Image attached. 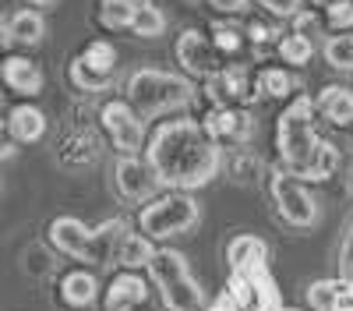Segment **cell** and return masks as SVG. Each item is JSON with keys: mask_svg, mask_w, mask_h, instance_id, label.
Instances as JSON below:
<instances>
[{"mask_svg": "<svg viewBox=\"0 0 353 311\" xmlns=\"http://www.w3.org/2000/svg\"><path fill=\"white\" fill-rule=\"evenodd\" d=\"M141 8L138 4H131V0H103L99 4V21H103V28H131V21H134V14H138Z\"/></svg>", "mask_w": 353, "mask_h": 311, "instance_id": "cell-24", "label": "cell"}, {"mask_svg": "<svg viewBox=\"0 0 353 311\" xmlns=\"http://www.w3.org/2000/svg\"><path fill=\"white\" fill-rule=\"evenodd\" d=\"M188 4H198V0H188Z\"/></svg>", "mask_w": 353, "mask_h": 311, "instance_id": "cell-43", "label": "cell"}, {"mask_svg": "<svg viewBox=\"0 0 353 311\" xmlns=\"http://www.w3.org/2000/svg\"><path fill=\"white\" fill-rule=\"evenodd\" d=\"M325 21H329V28H336V32H346V28L353 25V0H332V4L325 8Z\"/></svg>", "mask_w": 353, "mask_h": 311, "instance_id": "cell-29", "label": "cell"}, {"mask_svg": "<svg viewBox=\"0 0 353 311\" xmlns=\"http://www.w3.org/2000/svg\"><path fill=\"white\" fill-rule=\"evenodd\" d=\"M339 276H343V279H346V283H350V287H353V262H350V265H346V269H343V272H339Z\"/></svg>", "mask_w": 353, "mask_h": 311, "instance_id": "cell-39", "label": "cell"}, {"mask_svg": "<svg viewBox=\"0 0 353 311\" xmlns=\"http://www.w3.org/2000/svg\"><path fill=\"white\" fill-rule=\"evenodd\" d=\"M43 36H46V21L36 8H21V11L11 14V39L14 43L36 46V43H43Z\"/></svg>", "mask_w": 353, "mask_h": 311, "instance_id": "cell-19", "label": "cell"}, {"mask_svg": "<svg viewBox=\"0 0 353 311\" xmlns=\"http://www.w3.org/2000/svg\"><path fill=\"white\" fill-rule=\"evenodd\" d=\"M254 4H261L269 14H276V18H297L301 11H304V0H254Z\"/></svg>", "mask_w": 353, "mask_h": 311, "instance_id": "cell-30", "label": "cell"}, {"mask_svg": "<svg viewBox=\"0 0 353 311\" xmlns=\"http://www.w3.org/2000/svg\"><path fill=\"white\" fill-rule=\"evenodd\" d=\"M198 223H201V205L191 198V191H170L163 198H152L138 212V230L149 241H170V237L191 234Z\"/></svg>", "mask_w": 353, "mask_h": 311, "instance_id": "cell-5", "label": "cell"}, {"mask_svg": "<svg viewBox=\"0 0 353 311\" xmlns=\"http://www.w3.org/2000/svg\"><path fill=\"white\" fill-rule=\"evenodd\" d=\"M176 61L188 74H198V78H209L216 74V50H212V39L201 32V28H188L176 39Z\"/></svg>", "mask_w": 353, "mask_h": 311, "instance_id": "cell-11", "label": "cell"}, {"mask_svg": "<svg viewBox=\"0 0 353 311\" xmlns=\"http://www.w3.org/2000/svg\"><path fill=\"white\" fill-rule=\"evenodd\" d=\"M318 21V14H311V11H301L297 18H293V32H304L307 36V28Z\"/></svg>", "mask_w": 353, "mask_h": 311, "instance_id": "cell-36", "label": "cell"}, {"mask_svg": "<svg viewBox=\"0 0 353 311\" xmlns=\"http://www.w3.org/2000/svg\"><path fill=\"white\" fill-rule=\"evenodd\" d=\"M314 106L325 113L336 128H350L353 124V92L343 89V85H329V89H321Z\"/></svg>", "mask_w": 353, "mask_h": 311, "instance_id": "cell-17", "label": "cell"}, {"mask_svg": "<svg viewBox=\"0 0 353 311\" xmlns=\"http://www.w3.org/2000/svg\"><path fill=\"white\" fill-rule=\"evenodd\" d=\"M152 254H156V244L145 237L141 230H138V234H124L121 244H117V259H121L124 269H141V265H149Z\"/></svg>", "mask_w": 353, "mask_h": 311, "instance_id": "cell-20", "label": "cell"}, {"mask_svg": "<svg viewBox=\"0 0 353 311\" xmlns=\"http://www.w3.org/2000/svg\"><path fill=\"white\" fill-rule=\"evenodd\" d=\"M283 311H301V308H283Z\"/></svg>", "mask_w": 353, "mask_h": 311, "instance_id": "cell-42", "label": "cell"}, {"mask_svg": "<svg viewBox=\"0 0 353 311\" xmlns=\"http://www.w3.org/2000/svg\"><path fill=\"white\" fill-rule=\"evenodd\" d=\"M209 311H283L279 290L269 276V262L230 272L226 290Z\"/></svg>", "mask_w": 353, "mask_h": 311, "instance_id": "cell-6", "label": "cell"}, {"mask_svg": "<svg viewBox=\"0 0 353 311\" xmlns=\"http://www.w3.org/2000/svg\"><path fill=\"white\" fill-rule=\"evenodd\" d=\"M353 262V219L346 223V237H343V248H339V272Z\"/></svg>", "mask_w": 353, "mask_h": 311, "instance_id": "cell-34", "label": "cell"}, {"mask_svg": "<svg viewBox=\"0 0 353 311\" xmlns=\"http://www.w3.org/2000/svg\"><path fill=\"white\" fill-rule=\"evenodd\" d=\"M78 57H81V61L92 68V71H99V74H117V50H113V43H106V39L88 43L85 53H78Z\"/></svg>", "mask_w": 353, "mask_h": 311, "instance_id": "cell-26", "label": "cell"}, {"mask_svg": "<svg viewBox=\"0 0 353 311\" xmlns=\"http://www.w3.org/2000/svg\"><path fill=\"white\" fill-rule=\"evenodd\" d=\"M258 89H265L269 96H290V89H297V81H293L283 68H269V71H261Z\"/></svg>", "mask_w": 353, "mask_h": 311, "instance_id": "cell-28", "label": "cell"}, {"mask_svg": "<svg viewBox=\"0 0 353 311\" xmlns=\"http://www.w3.org/2000/svg\"><path fill=\"white\" fill-rule=\"evenodd\" d=\"M8 128H11V134H14L18 146H32V141H39V138L46 134V113H43L39 106L21 103V106H14V110L8 113Z\"/></svg>", "mask_w": 353, "mask_h": 311, "instance_id": "cell-14", "label": "cell"}, {"mask_svg": "<svg viewBox=\"0 0 353 311\" xmlns=\"http://www.w3.org/2000/svg\"><path fill=\"white\" fill-rule=\"evenodd\" d=\"M0 78H4V85L18 96H39L43 92V71L36 68V61H28V57H8V61L0 64Z\"/></svg>", "mask_w": 353, "mask_h": 311, "instance_id": "cell-12", "label": "cell"}, {"mask_svg": "<svg viewBox=\"0 0 353 311\" xmlns=\"http://www.w3.org/2000/svg\"><path fill=\"white\" fill-rule=\"evenodd\" d=\"M314 99L311 96H297L283 113H279V124H276V146L283 156L286 174H293L297 181H307L311 166L321 152V141L314 134Z\"/></svg>", "mask_w": 353, "mask_h": 311, "instance_id": "cell-2", "label": "cell"}, {"mask_svg": "<svg viewBox=\"0 0 353 311\" xmlns=\"http://www.w3.org/2000/svg\"><path fill=\"white\" fill-rule=\"evenodd\" d=\"M272 198H276V209L279 216L290 223V226H301V230H311V226L321 219V209H318V198L307 191L304 181H297L293 174H283V170H276L272 181Z\"/></svg>", "mask_w": 353, "mask_h": 311, "instance_id": "cell-7", "label": "cell"}, {"mask_svg": "<svg viewBox=\"0 0 353 311\" xmlns=\"http://www.w3.org/2000/svg\"><path fill=\"white\" fill-rule=\"evenodd\" d=\"M212 43H216L223 53H237V50H241V32L219 21V25H216V32H212Z\"/></svg>", "mask_w": 353, "mask_h": 311, "instance_id": "cell-31", "label": "cell"}, {"mask_svg": "<svg viewBox=\"0 0 353 311\" xmlns=\"http://www.w3.org/2000/svg\"><path fill=\"white\" fill-rule=\"evenodd\" d=\"M314 4H325V8H329V4H332V0H314Z\"/></svg>", "mask_w": 353, "mask_h": 311, "instance_id": "cell-41", "label": "cell"}, {"mask_svg": "<svg viewBox=\"0 0 353 311\" xmlns=\"http://www.w3.org/2000/svg\"><path fill=\"white\" fill-rule=\"evenodd\" d=\"M18 156V141L8 128V121H0V159H14Z\"/></svg>", "mask_w": 353, "mask_h": 311, "instance_id": "cell-32", "label": "cell"}, {"mask_svg": "<svg viewBox=\"0 0 353 311\" xmlns=\"http://www.w3.org/2000/svg\"><path fill=\"white\" fill-rule=\"evenodd\" d=\"M145 297H149V287H145V279L134 276V272H124L110 283L106 290V311H131L138 308Z\"/></svg>", "mask_w": 353, "mask_h": 311, "instance_id": "cell-15", "label": "cell"}, {"mask_svg": "<svg viewBox=\"0 0 353 311\" xmlns=\"http://www.w3.org/2000/svg\"><path fill=\"white\" fill-rule=\"evenodd\" d=\"M226 262H230V272L265 265L269 262V244H265L261 237H254V234H237L226 244Z\"/></svg>", "mask_w": 353, "mask_h": 311, "instance_id": "cell-13", "label": "cell"}, {"mask_svg": "<svg viewBox=\"0 0 353 311\" xmlns=\"http://www.w3.org/2000/svg\"><path fill=\"white\" fill-rule=\"evenodd\" d=\"M113 184L121 191V198L128 202H152L156 191H159V181L149 170L141 156H121L113 163Z\"/></svg>", "mask_w": 353, "mask_h": 311, "instance_id": "cell-10", "label": "cell"}, {"mask_svg": "<svg viewBox=\"0 0 353 311\" xmlns=\"http://www.w3.org/2000/svg\"><path fill=\"white\" fill-rule=\"evenodd\" d=\"M61 301L71 304V308H92L99 301V279L85 269H74L61 279Z\"/></svg>", "mask_w": 353, "mask_h": 311, "instance_id": "cell-16", "label": "cell"}, {"mask_svg": "<svg viewBox=\"0 0 353 311\" xmlns=\"http://www.w3.org/2000/svg\"><path fill=\"white\" fill-rule=\"evenodd\" d=\"M8 43H14L11 39V18L0 14V46H8Z\"/></svg>", "mask_w": 353, "mask_h": 311, "instance_id": "cell-37", "label": "cell"}, {"mask_svg": "<svg viewBox=\"0 0 353 311\" xmlns=\"http://www.w3.org/2000/svg\"><path fill=\"white\" fill-rule=\"evenodd\" d=\"M92 241H96V230H92V226H85L78 216H57L50 223V244L61 254H68V259H74V262L96 265Z\"/></svg>", "mask_w": 353, "mask_h": 311, "instance_id": "cell-9", "label": "cell"}, {"mask_svg": "<svg viewBox=\"0 0 353 311\" xmlns=\"http://www.w3.org/2000/svg\"><path fill=\"white\" fill-rule=\"evenodd\" d=\"M145 163L156 174L159 188L166 191H198L209 181H216L223 166L219 141L205 131V124L191 117L163 121L149 146H145Z\"/></svg>", "mask_w": 353, "mask_h": 311, "instance_id": "cell-1", "label": "cell"}, {"mask_svg": "<svg viewBox=\"0 0 353 311\" xmlns=\"http://www.w3.org/2000/svg\"><path fill=\"white\" fill-rule=\"evenodd\" d=\"M321 53H325V61L332 71H353V36L350 32H336L325 39V46H321Z\"/></svg>", "mask_w": 353, "mask_h": 311, "instance_id": "cell-22", "label": "cell"}, {"mask_svg": "<svg viewBox=\"0 0 353 311\" xmlns=\"http://www.w3.org/2000/svg\"><path fill=\"white\" fill-rule=\"evenodd\" d=\"M343 290H346V279H314L307 287L311 311H339Z\"/></svg>", "mask_w": 353, "mask_h": 311, "instance_id": "cell-21", "label": "cell"}, {"mask_svg": "<svg viewBox=\"0 0 353 311\" xmlns=\"http://www.w3.org/2000/svg\"><path fill=\"white\" fill-rule=\"evenodd\" d=\"M276 32H279V28H272V25H261V21L248 25V36H251V43H254V46L272 43V39H276Z\"/></svg>", "mask_w": 353, "mask_h": 311, "instance_id": "cell-33", "label": "cell"}, {"mask_svg": "<svg viewBox=\"0 0 353 311\" xmlns=\"http://www.w3.org/2000/svg\"><path fill=\"white\" fill-rule=\"evenodd\" d=\"M209 4H212L216 11H223V14H241V11H248V0H209Z\"/></svg>", "mask_w": 353, "mask_h": 311, "instance_id": "cell-35", "label": "cell"}, {"mask_svg": "<svg viewBox=\"0 0 353 311\" xmlns=\"http://www.w3.org/2000/svg\"><path fill=\"white\" fill-rule=\"evenodd\" d=\"M279 57L286 64H293V68H304L311 57H314V43H311V36H304V32H290V36H283L279 39Z\"/></svg>", "mask_w": 353, "mask_h": 311, "instance_id": "cell-25", "label": "cell"}, {"mask_svg": "<svg viewBox=\"0 0 353 311\" xmlns=\"http://www.w3.org/2000/svg\"><path fill=\"white\" fill-rule=\"evenodd\" d=\"M99 117H103V128L121 156H138L145 149V121L134 113V106L128 99L106 103Z\"/></svg>", "mask_w": 353, "mask_h": 311, "instance_id": "cell-8", "label": "cell"}, {"mask_svg": "<svg viewBox=\"0 0 353 311\" xmlns=\"http://www.w3.org/2000/svg\"><path fill=\"white\" fill-rule=\"evenodd\" d=\"M205 131H209L216 141L233 138V141H244L251 134V117L241 110H216L209 121H205Z\"/></svg>", "mask_w": 353, "mask_h": 311, "instance_id": "cell-18", "label": "cell"}, {"mask_svg": "<svg viewBox=\"0 0 353 311\" xmlns=\"http://www.w3.org/2000/svg\"><path fill=\"white\" fill-rule=\"evenodd\" d=\"M71 81H74V89H81V92H106L110 85L117 81V74H99V71H92L81 57H74L71 61Z\"/></svg>", "mask_w": 353, "mask_h": 311, "instance_id": "cell-23", "label": "cell"}, {"mask_svg": "<svg viewBox=\"0 0 353 311\" xmlns=\"http://www.w3.org/2000/svg\"><path fill=\"white\" fill-rule=\"evenodd\" d=\"M194 99V85L184 74L159 71V68H138L128 78V103L141 121H156L166 113L181 110Z\"/></svg>", "mask_w": 353, "mask_h": 311, "instance_id": "cell-3", "label": "cell"}, {"mask_svg": "<svg viewBox=\"0 0 353 311\" xmlns=\"http://www.w3.org/2000/svg\"><path fill=\"white\" fill-rule=\"evenodd\" d=\"M25 4H32L36 11H50V8H57V0H25Z\"/></svg>", "mask_w": 353, "mask_h": 311, "instance_id": "cell-38", "label": "cell"}, {"mask_svg": "<svg viewBox=\"0 0 353 311\" xmlns=\"http://www.w3.org/2000/svg\"><path fill=\"white\" fill-rule=\"evenodd\" d=\"M131 32H134L138 39H159V36L166 32V14H163L156 4L141 8V11L134 14V21H131Z\"/></svg>", "mask_w": 353, "mask_h": 311, "instance_id": "cell-27", "label": "cell"}, {"mask_svg": "<svg viewBox=\"0 0 353 311\" xmlns=\"http://www.w3.org/2000/svg\"><path fill=\"white\" fill-rule=\"evenodd\" d=\"M131 4H138V8H149V4H152V0H131Z\"/></svg>", "mask_w": 353, "mask_h": 311, "instance_id": "cell-40", "label": "cell"}, {"mask_svg": "<svg viewBox=\"0 0 353 311\" xmlns=\"http://www.w3.org/2000/svg\"><path fill=\"white\" fill-rule=\"evenodd\" d=\"M149 276L159 287V297L166 311H205V290L198 287V279L188 265V254L173 248H156Z\"/></svg>", "mask_w": 353, "mask_h": 311, "instance_id": "cell-4", "label": "cell"}]
</instances>
